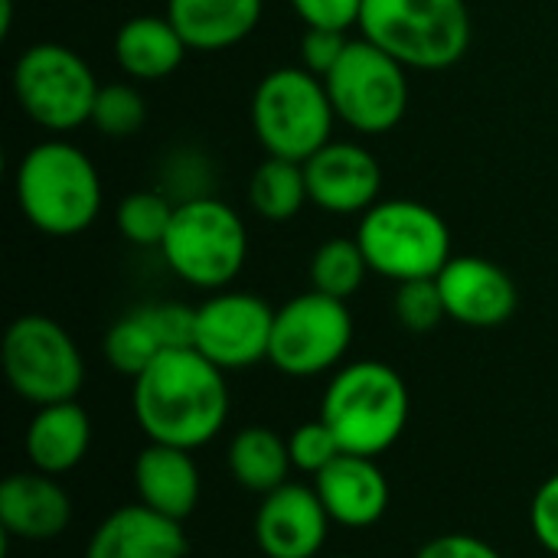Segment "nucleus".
I'll use <instances>...</instances> for the list:
<instances>
[{
	"label": "nucleus",
	"mask_w": 558,
	"mask_h": 558,
	"mask_svg": "<svg viewBox=\"0 0 558 558\" xmlns=\"http://www.w3.org/2000/svg\"><path fill=\"white\" fill-rule=\"evenodd\" d=\"M134 418L147 441L196 451L209 445L229 418L226 369L196 347L163 350L134 379Z\"/></svg>",
	"instance_id": "f257e3e1"
},
{
	"label": "nucleus",
	"mask_w": 558,
	"mask_h": 558,
	"mask_svg": "<svg viewBox=\"0 0 558 558\" xmlns=\"http://www.w3.org/2000/svg\"><path fill=\"white\" fill-rule=\"evenodd\" d=\"M13 193L23 219L52 239H72L101 216L105 190L95 160L65 137H46L23 150Z\"/></svg>",
	"instance_id": "f03ea898"
},
{
	"label": "nucleus",
	"mask_w": 558,
	"mask_h": 558,
	"mask_svg": "<svg viewBox=\"0 0 558 558\" xmlns=\"http://www.w3.org/2000/svg\"><path fill=\"white\" fill-rule=\"evenodd\" d=\"M409 386L383 360H356L333 373L320 399V418L343 454L379 458L409 425Z\"/></svg>",
	"instance_id": "7ed1b4c3"
},
{
	"label": "nucleus",
	"mask_w": 558,
	"mask_h": 558,
	"mask_svg": "<svg viewBox=\"0 0 558 558\" xmlns=\"http://www.w3.org/2000/svg\"><path fill=\"white\" fill-rule=\"evenodd\" d=\"M360 33L405 69L445 72L474 39L468 0H363Z\"/></svg>",
	"instance_id": "20e7f679"
},
{
	"label": "nucleus",
	"mask_w": 558,
	"mask_h": 558,
	"mask_svg": "<svg viewBox=\"0 0 558 558\" xmlns=\"http://www.w3.org/2000/svg\"><path fill=\"white\" fill-rule=\"evenodd\" d=\"M248 121L268 157L304 163L333 141L337 111L320 75L304 65H278L258 78Z\"/></svg>",
	"instance_id": "39448f33"
},
{
	"label": "nucleus",
	"mask_w": 558,
	"mask_h": 558,
	"mask_svg": "<svg viewBox=\"0 0 558 558\" xmlns=\"http://www.w3.org/2000/svg\"><path fill=\"white\" fill-rule=\"evenodd\" d=\"M160 255L183 284L209 294L226 291L248 258L245 219L219 196H186L177 203Z\"/></svg>",
	"instance_id": "423d86ee"
},
{
	"label": "nucleus",
	"mask_w": 558,
	"mask_h": 558,
	"mask_svg": "<svg viewBox=\"0 0 558 558\" xmlns=\"http://www.w3.org/2000/svg\"><path fill=\"white\" fill-rule=\"evenodd\" d=\"M356 242L373 268V275L405 284L422 278H438L454 258L451 229L438 209L418 199H379L360 216Z\"/></svg>",
	"instance_id": "0eeeda50"
},
{
	"label": "nucleus",
	"mask_w": 558,
	"mask_h": 558,
	"mask_svg": "<svg viewBox=\"0 0 558 558\" xmlns=\"http://www.w3.org/2000/svg\"><path fill=\"white\" fill-rule=\"evenodd\" d=\"M13 98L20 111L52 137H65L92 121L101 82L92 65L62 43H33L13 62Z\"/></svg>",
	"instance_id": "6e6552de"
},
{
	"label": "nucleus",
	"mask_w": 558,
	"mask_h": 558,
	"mask_svg": "<svg viewBox=\"0 0 558 558\" xmlns=\"http://www.w3.org/2000/svg\"><path fill=\"white\" fill-rule=\"evenodd\" d=\"M337 121L360 137H379L409 111V69L369 39H350L340 62L324 75Z\"/></svg>",
	"instance_id": "1a4fd4ad"
},
{
	"label": "nucleus",
	"mask_w": 558,
	"mask_h": 558,
	"mask_svg": "<svg viewBox=\"0 0 558 558\" xmlns=\"http://www.w3.org/2000/svg\"><path fill=\"white\" fill-rule=\"evenodd\" d=\"M0 363L10 389L36 409L72 402L85 386V360L72 333L46 314H23L7 327Z\"/></svg>",
	"instance_id": "9d476101"
},
{
	"label": "nucleus",
	"mask_w": 558,
	"mask_h": 558,
	"mask_svg": "<svg viewBox=\"0 0 558 558\" xmlns=\"http://www.w3.org/2000/svg\"><path fill=\"white\" fill-rule=\"evenodd\" d=\"M350 343L353 314L347 301L311 288L275 311L268 363L291 379H311L337 369Z\"/></svg>",
	"instance_id": "9b49d317"
},
{
	"label": "nucleus",
	"mask_w": 558,
	"mask_h": 558,
	"mask_svg": "<svg viewBox=\"0 0 558 558\" xmlns=\"http://www.w3.org/2000/svg\"><path fill=\"white\" fill-rule=\"evenodd\" d=\"M275 307L252 291H213L196 307L193 347L219 369H248L268 360Z\"/></svg>",
	"instance_id": "f8f14e48"
},
{
	"label": "nucleus",
	"mask_w": 558,
	"mask_h": 558,
	"mask_svg": "<svg viewBox=\"0 0 558 558\" xmlns=\"http://www.w3.org/2000/svg\"><path fill=\"white\" fill-rule=\"evenodd\" d=\"M311 203L327 216H363L379 203L383 167L360 141H330L304 160Z\"/></svg>",
	"instance_id": "ddd939ff"
},
{
	"label": "nucleus",
	"mask_w": 558,
	"mask_h": 558,
	"mask_svg": "<svg viewBox=\"0 0 558 558\" xmlns=\"http://www.w3.org/2000/svg\"><path fill=\"white\" fill-rule=\"evenodd\" d=\"M193 327L196 307L177 301L141 304L108 327L101 350L114 373L137 379L163 350L193 347Z\"/></svg>",
	"instance_id": "4468645a"
},
{
	"label": "nucleus",
	"mask_w": 558,
	"mask_h": 558,
	"mask_svg": "<svg viewBox=\"0 0 558 558\" xmlns=\"http://www.w3.org/2000/svg\"><path fill=\"white\" fill-rule=\"evenodd\" d=\"M435 281L441 288L448 320L454 324L490 330V327L507 324L517 314V304H520L517 281L490 258L454 255Z\"/></svg>",
	"instance_id": "2eb2a0df"
},
{
	"label": "nucleus",
	"mask_w": 558,
	"mask_h": 558,
	"mask_svg": "<svg viewBox=\"0 0 558 558\" xmlns=\"http://www.w3.org/2000/svg\"><path fill=\"white\" fill-rule=\"evenodd\" d=\"M330 517L314 487L284 484L262 497L255 513V546L265 558H317L330 533Z\"/></svg>",
	"instance_id": "dca6fc26"
},
{
	"label": "nucleus",
	"mask_w": 558,
	"mask_h": 558,
	"mask_svg": "<svg viewBox=\"0 0 558 558\" xmlns=\"http://www.w3.org/2000/svg\"><path fill=\"white\" fill-rule=\"evenodd\" d=\"M314 490L327 517L347 530H369L389 510V481L376 458L340 454L314 477Z\"/></svg>",
	"instance_id": "f3484780"
},
{
	"label": "nucleus",
	"mask_w": 558,
	"mask_h": 558,
	"mask_svg": "<svg viewBox=\"0 0 558 558\" xmlns=\"http://www.w3.org/2000/svg\"><path fill=\"white\" fill-rule=\"evenodd\" d=\"M186 553L190 543L183 523L144 504H128L108 513L85 546V558H186Z\"/></svg>",
	"instance_id": "a211bd4d"
},
{
	"label": "nucleus",
	"mask_w": 558,
	"mask_h": 558,
	"mask_svg": "<svg viewBox=\"0 0 558 558\" xmlns=\"http://www.w3.org/2000/svg\"><path fill=\"white\" fill-rule=\"evenodd\" d=\"M72 500L52 474L20 471L0 484V526L23 543H49L65 533Z\"/></svg>",
	"instance_id": "6ab92c4d"
},
{
	"label": "nucleus",
	"mask_w": 558,
	"mask_h": 558,
	"mask_svg": "<svg viewBox=\"0 0 558 558\" xmlns=\"http://www.w3.org/2000/svg\"><path fill=\"white\" fill-rule=\"evenodd\" d=\"M134 487L137 504L186 523L199 504V468L193 451L147 441V448L134 461Z\"/></svg>",
	"instance_id": "aec40b11"
},
{
	"label": "nucleus",
	"mask_w": 558,
	"mask_h": 558,
	"mask_svg": "<svg viewBox=\"0 0 558 558\" xmlns=\"http://www.w3.org/2000/svg\"><path fill=\"white\" fill-rule=\"evenodd\" d=\"M163 13L190 52H222L258 29L265 0H167Z\"/></svg>",
	"instance_id": "412c9836"
},
{
	"label": "nucleus",
	"mask_w": 558,
	"mask_h": 558,
	"mask_svg": "<svg viewBox=\"0 0 558 558\" xmlns=\"http://www.w3.org/2000/svg\"><path fill=\"white\" fill-rule=\"evenodd\" d=\"M190 46L177 33L167 13H137L124 20L114 33V62L131 82H163L170 78Z\"/></svg>",
	"instance_id": "4be33fe9"
},
{
	"label": "nucleus",
	"mask_w": 558,
	"mask_h": 558,
	"mask_svg": "<svg viewBox=\"0 0 558 558\" xmlns=\"http://www.w3.org/2000/svg\"><path fill=\"white\" fill-rule=\"evenodd\" d=\"M88 445H92V422L75 399L36 409L23 438L29 468L52 477L75 471L85 461Z\"/></svg>",
	"instance_id": "5701e85b"
},
{
	"label": "nucleus",
	"mask_w": 558,
	"mask_h": 558,
	"mask_svg": "<svg viewBox=\"0 0 558 558\" xmlns=\"http://www.w3.org/2000/svg\"><path fill=\"white\" fill-rule=\"evenodd\" d=\"M229 474L235 477L239 487H245L248 494L268 497L278 487L288 484L291 474V448L288 438H281L275 428L268 425H248L242 428L232 441H229Z\"/></svg>",
	"instance_id": "b1692460"
},
{
	"label": "nucleus",
	"mask_w": 558,
	"mask_h": 558,
	"mask_svg": "<svg viewBox=\"0 0 558 558\" xmlns=\"http://www.w3.org/2000/svg\"><path fill=\"white\" fill-rule=\"evenodd\" d=\"M311 203L304 163L265 157L248 177V206L268 222H288Z\"/></svg>",
	"instance_id": "393cba45"
},
{
	"label": "nucleus",
	"mask_w": 558,
	"mask_h": 558,
	"mask_svg": "<svg viewBox=\"0 0 558 558\" xmlns=\"http://www.w3.org/2000/svg\"><path fill=\"white\" fill-rule=\"evenodd\" d=\"M369 262L353 239H327L314 248L311 255V265H307V275H311V288L327 294V298H337V301H350L363 284H366V275H369Z\"/></svg>",
	"instance_id": "a878e982"
},
{
	"label": "nucleus",
	"mask_w": 558,
	"mask_h": 558,
	"mask_svg": "<svg viewBox=\"0 0 558 558\" xmlns=\"http://www.w3.org/2000/svg\"><path fill=\"white\" fill-rule=\"evenodd\" d=\"M177 203L160 190H134L114 209V226L137 248H160L173 222Z\"/></svg>",
	"instance_id": "bb28decb"
},
{
	"label": "nucleus",
	"mask_w": 558,
	"mask_h": 558,
	"mask_svg": "<svg viewBox=\"0 0 558 558\" xmlns=\"http://www.w3.org/2000/svg\"><path fill=\"white\" fill-rule=\"evenodd\" d=\"M147 121V101L134 82H105L92 108V128L105 137H131Z\"/></svg>",
	"instance_id": "cd10ccee"
},
{
	"label": "nucleus",
	"mask_w": 558,
	"mask_h": 558,
	"mask_svg": "<svg viewBox=\"0 0 558 558\" xmlns=\"http://www.w3.org/2000/svg\"><path fill=\"white\" fill-rule=\"evenodd\" d=\"M392 311H396V320H399L409 333H432V330L448 317L445 298H441V288H438L435 278L396 284Z\"/></svg>",
	"instance_id": "c85d7f7f"
},
{
	"label": "nucleus",
	"mask_w": 558,
	"mask_h": 558,
	"mask_svg": "<svg viewBox=\"0 0 558 558\" xmlns=\"http://www.w3.org/2000/svg\"><path fill=\"white\" fill-rule=\"evenodd\" d=\"M288 448H291V464L304 474H314V477L320 471H327L343 454L337 435L330 432V425L324 418L298 425L288 438Z\"/></svg>",
	"instance_id": "c756f323"
},
{
	"label": "nucleus",
	"mask_w": 558,
	"mask_h": 558,
	"mask_svg": "<svg viewBox=\"0 0 558 558\" xmlns=\"http://www.w3.org/2000/svg\"><path fill=\"white\" fill-rule=\"evenodd\" d=\"M304 29H337L347 33L360 26L363 0H291Z\"/></svg>",
	"instance_id": "7c9ffc66"
},
{
	"label": "nucleus",
	"mask_w": 558,
	"mask_h": 558,
	"mask_svg": "<svg viewBox=\"0 0 558 558\" xmlns=\"http://www.w3.org/2000/svg\"><path fill=\"white\" fill-rule=\"evenodd\" d=\"M347 43H350L347 33H337V29H304V36H301V65L324 78L340 62Z\"/></svg>",
	"instance_id": "2f4dec72"
},
{
	"label": "nucleus",
	"mask_w": 558,
	"mask_h": 558,
	"mask_svg": "<svg viewBox=\"0 0 558 558\" xmlns=\"http://www.w3.org/2000/svg\"><path fill=\"white\" fill-rule=\"evenodd\" d=\"M530 526H533L536 543L549 556H558V474L539 484L533 507H530Z\"/></svg>",
	"instance_id": "473e14b6"
},
{
	"label": "nucleus",
	"mask_w": 558,
	"mask_h": 558,
	"mask_svg": "<svg viewBox=\"0 0 558 558\" xmlns=\"http://www.w3.org/2000/svg\"><path fill=\"white\" fill-rule=\"evenodd\" d=\"M415 558H504L487 539L468 536V533H445L428 539Z\"/></svg>",
	"instance_id": "72a5a7b5"
}]
</instances>
